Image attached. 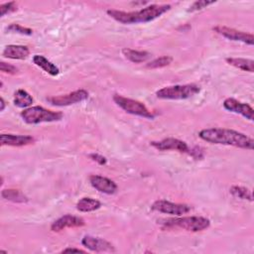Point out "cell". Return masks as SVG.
<instances>
[{
	"instance_id": "obj_27",
	"label": "cell",
	"mask_w": 254,
	"mask_h": 254,
	"mask_svg": "<svg viewBox=\"0 0 254 254\" xmlns=\"http://www.w3.org/2000/svg\"><path fill=\"white\" fill-rule=\"evenodd\" d=\"M214 1H205V0H200V1H195L193 2L190 6V9L188 10L189 12H193V11H197V10H201L205 7H207L208 5L213 4Z\"/></svg>"
},
{
	"instance_id": "obj_5",
	"label": "cell",
	"mask_w": 254,
	"mask_h": 254,
	"mask_svg": "<svg viewBox=\"0 0 254 254\" xmlns=\"http://www.w3.org/2000/svg\"><path fill=\"white\" fill-rule=\"evenodd\" d=\"M199 90V86L194 83L177 84L159 89L156 95L161 99H187L197 94Z\"/></svg>"
},
{
	"instance_id": "obj_21",
	"label": "cell",
	"mask_w": 254,
	"mask_h": 254,
	"mask_svg": "<svg viewBox=\"0 0 254 254\" xmlns=\"http://www.w3.org/2000/svg\"><path fill=\"white\" fill-rule=\"evenodd\" d=\"M1 195L3 198L13 201V202H27L29 199L28 197L19 190H15V189H6L3 190L1 192Z\"/></svg>"
},
{
	"instance_id": "obj_9",
	"label": "cell",
	"mask_w": 254,
	"mask_h": 254,
	"mask_svg": "<svg viewBox=\"0 0 254 254\" xmlns=\"http://www.w3.org/2000/svg\"><path fill=\"white\" fill-rule=\"evenodd\" d=\"M213 31L231 41L242 42V43L250 45V46H252L254 44L253 35L243 32V31H238L236 29L229 28L226 26H216L213 28Z\"/></svg>"
},
{
	"instance_id": "obj_30",
	"label": "cell",
	"mask_w": 254,
	"mask_h": 254,
	"mask_svg": "<svg viewBox=\"0 0 254 254\" xmlns=\"http://www.w3.org/2000/svg\"><path fill=\"white\" fill-rule=\"evenodd\" d=\"M63 253H65V252H77V253H85L84 250H81V249H78V248H72V247H67L65 249H64L62 251Z\"/></svg>"
},
{
	"instance_id": "obj_3",
	"label": "cell",
	"mask_w": 254,
	"mask_h": 254,
	"mask_svg": "<svg viewBox=\"0 0 254 254\" xmlns=\"http://www.w3.org/2000/svg\"><path fill=\"white\" fill-rule=\"evenodd\" d=\"M209 225V219L202 216H180L169 218L162 222V228L164 230L184 229L190 232L202 231L208 228Z\"/></svg>"
},
{
	"instance_id": "obj_11",
	"label": "cell",
	"mask_w": 254,
	"mask_h": 254,
	"mask_svg": "<svg viewBox=\"0 0 254 254\" xmlns=\"http://www.w3.org/2000/svg\"><path fill=\"white\" fill-rule=\"evenodd\" d=\"M223 107L230 111V112H234L237 114L242 115L243 117H245L246 119L252 121L254 119V110L253 108L246 103L240 102L235 98H226L223 101Z\"/></svg>"
},
{
	"instance_id": "obj_1",
	"label": "cell",
	"mask_w": 254,
	"mask_h": 254,
	"mask_svg": "<svg viewBox=\"0 0 254 254\" xmlns=\"http://www.w3.org/2000/svg\"><path fill=\"white\" fill-rule=\"evenodd\" d=\"M198 136L203 141L212 144L234 146L241 149L253 150L254 141L246 134L226 128H206L199 131Z\"/></svg>"
},
{
	"instance_id": "obj_14",
	"label": "cell",
	"mask_w": 254,
	"mask_h": 254,
	"mask_svg": "<svg viewBox=\"0 0 254 254\" xmlns=\"http://www.w3.org/2000/svg\"><path fill=\"white\" fill-rule=\"evenodd\" d=\"M90 185L100 192L113 194L117 190V185L110 179L99 175H91L89 177Z\"/></svg>"
},
{
	"instance_id": "obj_13",
	"label": "cell",
	"mask_w": 254,
	"mask_h": 254,
	"mask_svg": "<svg viewBox=\"0 0 254 254\" xmlns=\"http://www.w3.org/2000/svg\"><path fill=\"white\" fill-rule=\"evenodd\" d=\"M81 243L84 247L94 252H115L113 245L100 237L85 235L82 238Z\"/></svg>"
},
{
	"instance_id": "obj_20",
	"label": "cell",
	"mask_w": 254,
	"mask_h": 254,
	"mask_svg": "<svg viewBox=\"0 0 254 254\" xmlns=\"http://www.w3.org/2000/svg\"><path fill=\"white\" fill-rule=\"evenodd\" d=\"M101 206L99 200L91 197H82L76 203V209L81 212H90L98 209Z\"/></svg>"
},
{
	"instance_id": "obj_6",
	"label": "cell",
	"mask_w": 254,
	"mask_h": 254,
	"mask_svg": "<svg viewBox=\"0 0 254 254\" xmlns=\"http://www.w3.org/2000/svg\"><path fill=\"white\" fill-rule=\"evenodd\" d=\"M113 101L127 113L149 118V119H153L155 117V114L151 110H149L144 103L138 100L124 97L120 94H114Z\"/></svg>"
},
{
	"instance_id": "obj_22",
	"label": "cell",
	"mask_w": 254,
	"mask_h": 254,
	"mask_svg": "<svg viewBox=\"0 0 254 254\" xmlns=\"http://www.w3.org/2000/svg\"><path fill=\"white\" fill-rule=\"evenodd\" d=\"M33 103V97L24 89H18L14 93V104L21 108H27Z\"/></svg>"
},
{
	"instance_id": "obj_23",
	"label": "cell",
	"mask_w": 254,
	"mask_h": 254,
	"mask_svg": "<svg viewBox=\"0 0 254 254\" xmlns=\"http://www.w3.org/2000/svg\"><path fill=\"white\" fill-rule=\"evenodd\" d=\"M230 193L240 199H246L249 201L253 200V196H252V192L250 190H248L247 188L244 187H240V186H233L229 189Z\"/></svg>"
},
{
	"instance_id": "obj_31",
	"label": "cell",
	"mask_w": 254,
	"mask_h": 254,
	"mask_svg": "<svg viewBox=\"0 0 254 254\" xmlns=\"http://www.w3.org/2000/svg\"><path fill=\"white\" fill-rule=\"evenodd\" d=\"M0 102H1V107H0V111H3L4 110V108H5V100H4V98L3 97H1L0 98Z\"/></svg>"
},
{
	"instance_id": "obj_25",
	"label": "cell",
	"mask_w": 254,
	"mask_h": 254,
	"mask_svg": "<svg viewBox=\"0 0 254 254\" xmlns=\"http://www.w3.org/2000/svg\"><path fill=\"white\" fill-rule=\"evenodd\" d=\"M7 31L11 32V33H17V34H21V35H27V36H30L33 34V30L30 29V28H26V27H23L19 24H10L7 28H6Z\"/></svg>"
},
{
	"instance_id": "obj_16",
	"label": "cell",
	"mask_w": 254,
	"mask_h": 254,
	"mask_svg": "<svg viewBox=\"0 0 254 254\" xmlns=\"http://www.w3.org/2000/svg\"><path fill=\"white\" fill-rule=\"evenodd\" d=\"M30 54V51L27 46L22 45H9L5 47L2 56L7 59L12 60H24Z\"/></svg>"
},
{
	"instance_id": "obj_17",
	"label": "cell",
	"mask_w": 254,
	"mask_h": 254,
	"mask_svg": "<svg viewBox=\"0 0 254 254\" xmlns=\"http://www.w3.org/2000/svg\"><path fill=\"white\" fill-rule=\"evenodd\" d=\"M33 62L37 66L41 67L42 69H44L46 72H48L51 75H58L59 72H60L59 67L43 56L35 55L33 57Z\"/></svg>"
},
{
	"instance_id": "obj_28",
	"label": "cell",
	"mask_w": 254,
	"mask_h": 254,
	"mask_svg": "<svg viewBox=\"0 0 254 254\" xmlns=\"http://www.w3.org/2000/svg\"><path fill=\"white\" fill-rule=\"evenodd\" d=\"M0 70L2 72L5 73H9V74H15L18 71V68L16 66H14L13 64H7L5 62H1L0 63Z\"/></svg>"
},
{
	"instance_id": "obj_12",
	"label": "cell",
	"mask_w": 254,
	"mask_h": 254,
	"mask_svg": "<svg viewBox=\"0 0 254 254\" xmlns=\"http://www.w3.org/2000/svg\"><path fill=\"white\" fill-rule=\"evenodd\" d=\"M85 224L83 218L71 214H65L59 219L55 220L51 225V230L54 232L62 231L65 228H74L81 227Z\"/></svg>"
},
{
	"instance_id": "obj_19",
	"label": "cell",
	"mask_w": 254,
	"mask_h": 254,
	"mask_svg": "<svg viewBox=\"0 0 254 254\" xmlns=\"http://www.w3.org/2000/svg\"><path fill=\"white\" fill-rule=\"evenodd\" d=\"M227 64L239 68L244 71L253 72L254 71V62L249 59H242V58H227L225 60Z\"/></svg>"
},
{
	"instance_id": "obj_15",
	"label": "cell",
	"mask_w": 254,
	"mask_h": 254,
	"mask_svg": "<svg viewBox=\"0 0 254 254\" xmlns=\"http://www.w3.org/2000/svg\"><path fill=\"white\" fill-rule=\"evenodd\" d=\"M35 138L29 135H14V134H1L0 143L1 146L22 147L33 144Z\"/></svg>"
},
{
	"instance_id": "obj_18",
	"label": "cell",
	"mask_w": 254,
	"mask_h": 254,
	"mask_svg": "<svg viewBox=\"0 0 254 254\" xmlns=\"http://www.w3.org/2000/svg\"><path fill=\"white\" fill-rule=\"evenodd\" d=\"M122 54L127 60H129L130 62L135 63V64L144 63L151 56L150 53H148L146 51H137V50H132V49H128V48L123 49Z\"/></svg>"
},
{
	"instance_id": "obj_26",
	"label": "cell",
	"mask_w": 254,
	"mask_h": 254,
	"mask_svg": "<svg viewBox=\"0 0 254 254\" xmlns=\"http://www.w3.org/2000/svg\"><path fill=\"white\" fill-rule=\"evenodd\" d=\"M17 9V3L12 1L8 3H4L0 5V16L3 17L6 14H9L11 12H14Z\"/></svg>"
},
{
	"instance_id": "obj_8",
	"label": "cell",
	"mask_w": 254,
	"mask_h": 254,
	"mask_svg": "<svg viewBox=\"0 0 254 254\" xmlns=\"http://www.w3.org/2000/svg\"><path fill=\"white\" fill-rule=\"evenodd\" d=\"M151 208L155 211L172 214V215H177V216H182L183 214L188 213L191 209V207L189 204L175 203V202H171V201H168L165 199L156 200L152 204Z\"/></svg>"
},
{
	"instance_id": "obj_24",
	"label": "cell",
	"mask_w": 254,
	"mask_h": 254,
	"mask_svg": "<svg viewBox=\"0 0 254 254\" xmlns=\"http://www.w3.org/2000/svg\"><path fill=\"white\" fill-rule=\"evenodd\" d=\"M173 61V58L170 57V56H163V57H160V58H157L153 61H151L150 63H148L146 64V67L147 68H161V67H164V66H167L169 65Z\"/></svg>"
},
{
	"instance_id": "obj_10",
	"label": "cell",
	"mask_w": 254,
	"mask_h": 254,
	"mask_svg": "<svg viewBox=\"0 0 254 254\" xmlns=\"http://www.w3.org/2000/svg\"><path fill=\"white\" fill-rule=\"evenodd\" d=\"M151 145L159 151L175 150L180 153L192 154V151L189 148L188 144L185 141H182L177 138H166L161 141H152Z\"/></svg>"
},
{
	"instance_id": "obj_7",
	"label": "cell",
	"mask_w": 254,
	"mask_h": 254,
	"mask_svg": "<svg viewBox=\"0 0 254 254\" xmlns=\"http://www.w3.org/2000/svg\"><path fill=\"white\" fill-rule=\"evenodd\" d=\"M87 97H88V92L86 90L77 89L63 95L49 96L47 97V101L52 105H56V106H67V105L79 103L85 100Z\"/></svg>"
},
{
	"instance_id": "obj_29",
	"label": "cell",
	"mask_w": 254,
	"mask_h": 254,
	"mask_svg": "<svg viewBox=\"0 0 254 254\" xmlns=\"http://www.w3.org/2000/svg\"><path fill=\"white\" fill-rule=\"evenodd\" d=\"M89 158L93 161H95L96 163H98L99 165H105L106 164V158L103 157L102 155H99L97 153H92L89 155Z\"/></svg>"
},
{
	"instance_id": "obj_4",
	"label": "cell",
	"mask_w": 254,
	"mask_h": 254,
	"mask_svg": "<svg viewBox=\"0 0 254 254\" xmlns=\"http://www.w3.org/2000/svg\"><path fill=\"white\" fill-rule=\"evenodd\" d=\"M21 117L28 124H39L59 121L63 118V113L48 110L42 106H31L21 112Z\"/></svg>"
},
{
	"instance_id": "obj_2",
	"label": "cell",
	"mask_w": 254,
	"mask_h": 254,
	"mask_svg": "<svg viewBox=\"0 0 254 254\" xmlns=\"http://www.w3.org/2000/svg\"><path fill=\"white\" fill-rule=\"evenodd\" d=\"M171 9L169 4H152L140 11L125 12L120 10H107V14L115 21L122 24H137L151 22Z\"/></svg>"
}]
</instances>
